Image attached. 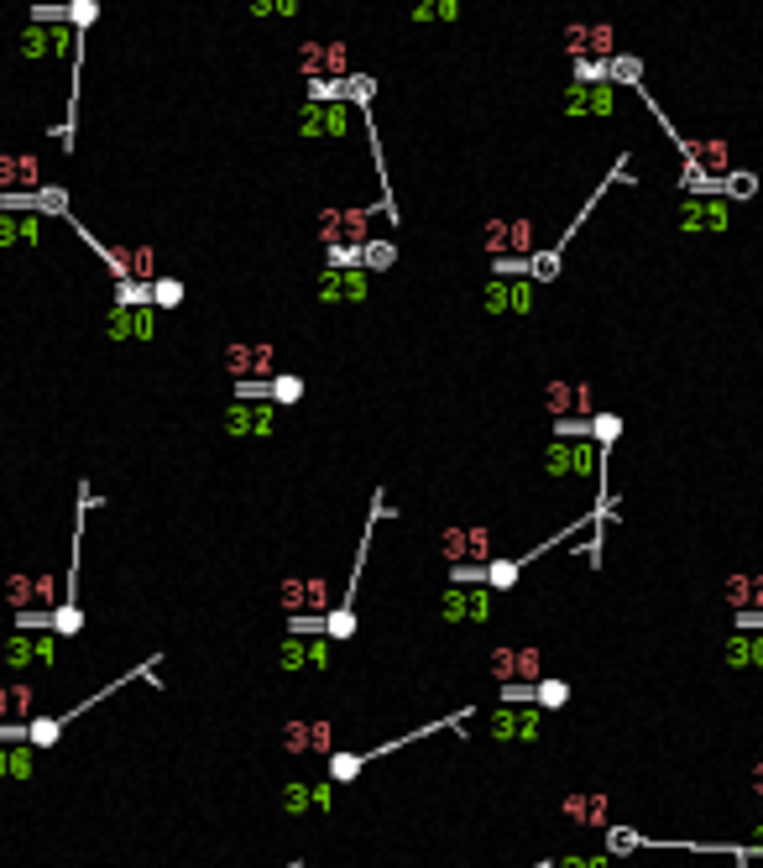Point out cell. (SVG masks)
<instances>
[{"label":"cell","mask_w":763,"mask_h":868,"mask_svg":"<svg viewBox=\"0 0 763 868\" xmlns=\"http://www.w3.org/2000/svg\"><path fill=\"white\" fill-rule=\"evenodd\" d=\"M471 717H476V706H460L455 717H434V722H424V727H413V733H398V738L372 743V748H361V753L335 748V753H330V780H335V785H351L366 764H377V759H387V753H398V748H408V743H424V738H434V733H466Z\"/></svg>","instance_id":"cell-1"},{"label":"cell","mask_w":763,"mask_h":868,"mask_svg":"<svg viewBox=\"0 0 763 868\" xmlns=\"http://www.w3.org/2000/svg\"><path fill=\"white\" fill-rule=\"evenodd\" d=\"M356 121H361V110L351 100H304L293 131L304 136V142H345Z\"/></svg>","instance_id":"cell-2"},{"label":"cell","mask_w":763,"mask_h":868,"mask_svg":"<svg viewBox=\"0 0 763 868\" xmlns=\"http://www.w3.org/2000/svg\"><path fill=\"white\" fill-rule=\"evenodd\" d=\"M372 215H387L382 204L372 210V204H330V210H319V241L330 246H366L372 241Z\"/></svg>","instance_id":"cell-3"},{"label":"cell","mask_w":763,"mask_h":868,"mask_svg":"<svg viewBox=\"0 0 763 868\" xmlns=\"http://www.w3.org/2000/svg\"><path fill=\"white\" fill-rule=\"evenodd\" d=\"M439 623H492L497 618V591L492 586H445L434 602Z\"/></svg>","instance_id":"cell-4"},{"label":"cell","mask_w":763,"mask_h":868,"mask_svg":"<svg viewBox=\"0 0 763 868\" xmlns=\"http://www.w3.org/2000/svg\"><path fill=\"white\" fill-rule=\"evenodd\" d=\"M0 665L6 670H53L58 665V633L42 628V633H21L11 628L6 638H0Z\"/></svg>","instance_id":"cell-5"},{"label":"cell","mask_w":763,"mask_h":868,"mask_svg":"<svg viewBox=\"0 0 763 868\" xmlns=\"http://www.w3.org/2000/svg\"><path fill=\"white\" fill-rule=\"evenodd\" d=\"M439 555H445V565H492L497 560V534L481 529V523H450V529H439Z\"/></svg>","instance_id":"cell-6"},{"label":"cell","mask_w":763,"mask_h":868,"mask_svg":"<svg viewBox=\"0 0 763 868\" xmlns=\"http://www.w3.org/2000/svg\"><path fill=\"white\" fill-rule=\"evenodd\" d=\"M330 576H283L277 581V602H283L288 623L293 618H330Z\"/></svg>","instance_id":"cell-7"},{"label":"cell","mask_w":763,"mask_h":868,"mask_svg":"<svg viewBox=\"0 0 763 868\" xmlns=\"http://www.w3.org/2000/svg\"><path fill=\"white\" fill-rule=\"evenodd\" d=\"M534 304H539L534 278H492L481 288V314H492V319H528Z\"/></svg>","instance_id":"cell-8"},{"label":"cell","mask_w":763,"mask_h":868,"mask_svg":"<svg viewBox=\"0 0 763 868\" xmlns=\"http://www.w3.org/2000/svg\"><path fill=\"white\" fill-rule=\"evenodd\" d=\"M277 419H283V408H277V403H241V398H230V408L220 414V434H225V440H272Z\"/></svg>","instance_id":"cell-9"},{"label":"cell","mask_w":763,"mask_h":868,"mask_svg":"<svg viewBox=\"0 0 763 868\" xmlns=\"http://www.w3.org/2000/svg\"><path fill=\"white\" fill-rule=\"evenodd\" d=\"M727 220H732L727 194H685L680 199V231L685 236H722Z\"/></svg>","instance_id":"cell-10"},{"label":"cell","mask_w":763,"mask_h":868,"mask_svg":"<svg viewBox=\"0 0 763 868\" xmlns=\"http://www.w3.org/2000/svg\"><path fill=\"white\" fill-rule=\"evenodd\" d=\"M544 408H549V419H591V414H601V408H596V387L575 382V377H549L544 382Z\"/></svg>","instance_id":"cell-11"},{"label":"cell","mask_w":763,"mask_h":868,"mask_svg":"<svg viewBox=\"0 0 763 868\" xmlns=\"http://www.w3.org/2000/svg\"><path fill=\"white\" fill-rule=\"evenodd\" d=\"M220 361H225V372L230 377H277L283 367H277V346L272 340H225V351H220Z\"/></svg>","instance_id":"cell-12"},{"label":"cell","mask_w":763,"mask_h":868,"mask_svg":"<svg viewBox=\"0 0 763 868\" xmlns=\"http://www.w3.org/2000/svg\"><path fill=\"white\" fill-rule=\"evenodd\" d=\"M372 267H325L319 272V304H366L372 299Z\"/></svg>","instance_id":"cell-13"},{"label":"cell","mask_w":763,"mask_h":868,"mask_svg":"<svg viewBox=\"0 0 763 868\" xmlns=\"http://www.w3.org/2000/svg\"><path fill=\"white\" fill-rule=\"evenodd\" d=\"M539 727H544V712L539 706H492L487 717V733L492 743H539Z\"/></svg>","instance_id":"cell-14"},{"label":"cell","mask_w":763,"mask_h":868,"mask_svg":"<svg viewBox=\"0 0 763 868\" xmlns=\"http://www.w3.org/2000/svg\"><path fill=\"white\" fill-rule=\"evenodd\" d=\"M283 748L293 753V759H304V753H319V759H330V753H335L340 743H335L330 717H288V727H283Z\"/></svg>","instance_id":"cell-15"},{"label":"cell","mask_w":763,"mask_h":868,"mask_svg":"<svg viewBox=\"0 0 763 868\" xmlns=\"http://www.w3.org/2000/svg\"><path fill=\"white\" fill-rule=\"evenodd\" d=\"M565 53H570V63H581V58L612 63L617 58V32L607 27V21H570V27H565Z\"/></svg>","instance_id":"cell-16"},{"label":"cell","mask_w":763,"mask_h":868,"mask_svg":"<svg viewBox=\"0 0 763 868\" xmlns=\"http://www.w3.org/2000/svg\"><path fill=\"white\" fill-rule=\"evenodd\" d=\"M492 680L497 685H539L544 680V654L539 649H492Z\"/></svg>","instance_id":"cell-17"},{"label":"cell","mask_w":763,"mask_h":868,"mask_svg":"<svg viewBox=\"0 0 763 868\" xmlns=\"http://www.w3.org/2000/svg\"><path fill=\"white\" fill-rule=\"evenodd\" d=\"M277 806H283L288 816H325L335 806V780H288L283 790H277Z\"/></svg>","instance_id":"cell-18"},{"label":"cell","mask_w":763,"mask_h":868,"mask_svg":"<svg viewBox=\"0 0 763 868\" xmlns=\"http://www.w3.org/2000/svg\"><path fill=\"white\" fill-rule=\"evenodd\" d=\"M560 816L570 827H591V832H607L612 827V801L607 790H570L560 801Z\"/></svg>","instance_id":"cell-19"},{"label":"cell","mask_w":763,"mask_h":868,"mask_svg":"<svg viewBox=\"0 0 763 868\" xmlns=\"http://www.w3.org/2000/svg\"><path fill=\"white\" fill-rule=\"evenodd\" d=\"M560 110L565 116H612L617 110V84H565L560 95Z\"/></svg>","instance_id":"cell-20"},{"label":"cell","mask_w":763,"mask_h":868,"mask_svg":"<svg viewBox=\"0 0 763 868\" xmlns=\"http://www.w3.org/2000/svg\"><path fill=\"white\" fill-rule=\"evenodd\" d=\"M32 189H42V157L0 152V194H32Z\"/></svg>","instance_id":"cell-21"},{"label":"cell","mask_w":763,"mask_h":868,"mask_svg":"<svg viewBox=\"0 0 763 868\" xmlns=\"http://www.w3.org/2000/svg\"><path fill=\"white\" fill-rule=\"evenodd\" d=\"M680 142V152H685V163H696L701 173H711V178H727L732 173V163H727V142L722 136H675Z\"/></svg>","instance_id":"cell-22"},{"label":"cell","mask_w":763,"mask_h":868,"mask_svg":"<svg viewBox=\"0 0 763 868\" xmlns=\"http://www.w3.org/2000/svg\"><path fill=\"white\" fill-rule=\"evenodd\" d=\"M32 717H37V685L0 680V727H6V722H32Z\"/></svg>","instance_id":"cell-23"},{"label":"cell","mask_w":763,"mask_h":868,"mask_svg":"<svg viewBox=\"0 0 763 868\" xmlns=\"http://www.w3.org/2000/svg\"><path fill=\"white\" fill-rule=\"evenodd\" d=\"M37 748L32 743H0V785H32Z\"/></svg>","instance_id":"cell-24"},{"label":"cell","mask_w":763,"mask_h":868,"mask_svg":"<svg viewBox=\"0 0 763 868\" xmlns=\"http://www.w3.org/2000/svg\"><path fill=\"white\" fill-rule=\"evenodd\" d=\"M16 58H21V63H48V58H58V37H53V27H42V21H27V27L16 32Z\"/></svg>","instance_id":"cell-25"},{"label":"cell","mask_w":763,"mask_h":868,"mask_svg":"<svg viewBox=\"0 0 763 868\" xmlns=\"http://www.w3.org/2000/svg\"><path fill=\"white\" fill-rule=\"evenodd\" d=\"M37 241H42V215L0 210V251H11V246H37Z\"/></svg>","instance_id":"cell-26"},{"label":"cell","mask_w":763,"mask_h":868,"mask_svg":"<svg viewBox=\"0 0 763 868\" xmlns=\"http://www.w3.org/2000/svg\"><path fill=\"white\" fill-rule=\"evenodd\" d=\"M722 654L727 670H763V633H732Z\"/></svg>","instance_id":"cell-27"},{"label":"cell","mask_w":763,"mask_h":868,"mask_svg":"<svg viewBox=\"0 0 763 868\" xmlns=\"http://www.w3.org/2000/svg\"><path fill=\"white\" fill-rule=\"evenodd\" d=\"M0 602H6L11 612L37 607V576H27V570H6V581H0Z\"/></svg>","instance_id":"cell-28"},{"label":"cell","mask_w":763,"mask_h":868,"mask_svg":"<svg viewBox=\"0 0 763 868\" xmlns=\"http://www.w3.org/2000/svg\"><path fill=\"white\" fill-rule=\"evenodd\" d=\"M408 16L419 21V27H455L460 0H408Z\"/></svg>","instance_id":"cell-29"},{"label":"cell","mask_w":763,"mask_h":868,"mask_svg":"<svg viewBox=\"0 0 763 868\" xmlns=\"http://www.w3.org/2000/svg\"><path fill=\"white\" fill-rule=\"evenodd\" d=\"M727 607L732 612H763V576H727Z\"/></svg>","instance_id":"cell-30"},{"label":"cell","mask_w":763,"mask_h":868,"mask_svg":"<svg viewBox=\"0 0 763 868\" xmlns=\"http://www.w3.org/2000/svg\"><path fill=\"white\" fill-rule=\"evenodd\" d=\"M142 309V304H136ZM131 304H110V314H105V335L121 346V340H136V330H142V314H136Z\"/></svg>","instance_id":"cell-31"},{"label":"cell","mask_w":763,"mask_h":868,"mask_svg":"<svg viewBox=\"0 0 763 868\" xmlns=\"http://www.w3.org/2000/svg\"><path fill=\"white\" fill-rule=\"evenodd\" d=\"M534 706H539V712H565V706H570V680L544 675V680L534 685Z\"/></svg>","instance_id":"cell-32"},{"label":"cell","mask_w":763,"mask_h":868,"mask_svg":"<svg viewBox=\"0 0 763 868\" xmlns=\"http://www.w3.org/2000/svg\"><path fill=\"white\" fill-rule=\"evenodd\" d=\"M277 670H283V675H304V670H309V633H288V638H283Z\"/></svg>","instance_id":"cell-33"},{"label":"cell","mask_w":763,"mask_h":868,"mask_svg":"<svg viewBox=\"0 0 763 868\" xmlns=\"http://www.w3.org/2000/svg\"><path fill=\"white\" fill-rule=\"evenodd\" d=\"M351 42L345 37H325V79H351Z\"/></svg>","instance_id":"cell-34"},{"label":"cell","mask_w":763,"mask_h":868,"mask_svg":"<svg viewBox=\"0 0 763 868\" xmlns=\"http://www.w3.org/2000/svg\"><path fill=\"white\" fill-rule=\"evenodd\" d=\"M32 215H42V220H48V215H74V210H68V194L58 189V184H42L37 194H32Z\"/></svg>","instance_id":"cell-35"},{"label":"cell","mask_w":763,"mask_h":868,"mask_svg":"<svg viewBox=\"0 0 763 868\" xmlns=\"http://www.w3.org/2000/svg\"><path fill=\"white\" fill-rule=\"evenodd\" d=\"M304 393H309V387H304V377H298V372H277V377H272V403H277V408L304 403Z\"/></svg>","instance_id":"cell-36"},{"label":"cell","mask_w":763,"mask_h":868,"mask_svg":"<svg viewBox=\"0 0 763 868\" xmlns=\"http://www.w3.org/2000/svg\"><path fill=\"white\" fill-rule=\"evenodd\" d=\"M298 74H309V79H325V37H309V42H298Z\"/></svg>","instance_id":"cell-37"},{"label":"cell","mask_w":763,"mask_h":868,"mask_svg":"<svg viewBox=\"0 0 763 868\" xmlns=\"http://www.w3.org/2000/svg\"><path fill=\"white\" fill-rule=\"evenodd\" d=\"M607 74H612V84L643 89V58H633V53H617V58L607 63Z\"/></svg>","instance_id":"cell-38"},{"label":"cell","mask_w":763,"mask_h":868,"mask_svg":"<svg viewBox=\"0 0 763 868\" xmlns=\"http://www.w3.org/2000/svg\"><path fill=\"white\" fill-rule=\"evenodd\" d=\"M617 434H622V419L612 414V408H601V414H591V440L601 445L612 455V445H617Z\"/></svg>","instance_id":"cell-39"},{"label":"cell","mask_w":763,"mask_h":868,"mask_svg":"<svg viewBox=\"0 0 763 868\" xmlns=\"http://www.w3.org/2000/svg\"><path fill=\"white\" fill-rule=\"evenodd\" d=\"M528 278H534V283H554V278H560V246L534 251V257H528Z\"/></svg>","instance_id":"cell-40"},{"label":"cell","mask_w":763,"mask_h":868,"mask_svg":"<svg viewBox=\"0 0 763 868\" xmlns=\"http://www.w3.org/2000/svg\"><path fill=\"white\" fill-rule=\"evenodd\" d=\"M392 262H398V246H392V241H366V246H361V267L387 272Z\"/></svg>","instance_id":"cell-41"},{"label":"cell","mask_w":763,"mask_h":868,"mask_svg":"<svg viewBox=\"0 0 763 868\" xmlns=\"http://www.w3.org/2000/svg\"><path fill=\"white\" fill-rule=\"evenodd\" d=\"M722 194H727V199H753V194H758V173L732 168V173H727V184H722Z\"/></svg>","instance_id":"cell-42"},{"label":"cell","mask_w":763,"mask_h":868,"mask_svg":"<svg viewBox=\"0 0 763 868\" xmlns=\"http://www.w3.org/2000/svg\"><path fill=\"white\" fill-rule=\"evenodd\" d=\"M100 21V0H68V27L74 32H89Z\"/></svg>","instance_id":"cell-43"},{"label":"cell","mask_w":763,"mask_h":868,"mask_svg":"<svg viewBox=\"0 0 763 868\" xmlns=\"http://www.w3.org/2000/svg\"><path fill=\"white\" fill-rule=\"evenodd\" d=\"M152 304H157V309H178V304H183V283L163 272V278L152 283Z\"/></svg>","instance_id":"cell-44"},{"label":"cell","mask_w":763,"mask_h":868,"mask_svg":"<svg viewBox=\"0 0 763 868\" xmlns=\"http://www.w3.org/2000/svg\"><path fill=\"white\" fill-rule=\"evenodd\" d=\"M11 628H21V633H42V628H53V612H48V607H27V612H11Z\"/></svg>","instance_id":"cell-45"},{"label":"cell","mask_w":763,"mask_h":868,"mask_svg":"<svg viewBox=\"0 0 763 868\" xmlns=\"http://www.w3.org/2000/svg\"><path fill=\"white\" fill-rule=\"evenodd\" d=\"M612 853H570V858H549V868H612Z\"/></svg>","instance_id":"cell-46"},{"label":"cell","mask_w":763,"mask_h":868,"mask_svg":"<svg viewBox=\"0 0 763 868\" xmlns=\"http://www.w3.org/2000/svg\"><path fill=\"white\" fill-rule=\"evenodd\" d=\"M575 84H612V74H607V63H601V58H581V63H575Z\"/></svg>","instance_id":"cell-47"},{"label":"cell","mask_w":763,"mask_h":868,"mask_svg":"<svg viewBox=\"0 0 763 868\" xmlns=\"http://www.w3.org/2000/svg\"><path fill=\"white\" fill-rule=\"evenodd\" d=\"M330 649H335V638L309 633V670H330Z\"/></svg>","instance_id":"cell-48"},{"label":"cell","mask_w":763,"mask_h":868,"mask_svg":"<svg viewBox=\"0 0 763 868\" xmlns=\"http://www.w3.org/2000/svg\"><path fill=\"white\" fill-rule=\"evenodd\" d=\"M246 11L257 21H272V16H283V0H246Z\"/></svg>","instance_id":"cell-49"},{"label":"cell","mask_w":763,"mask_h":868,"mask_svg":"<svg viewBox=\"0 0 763 868\" xmlns=\"http://www.w3.org/2000/svg\"><path fill=\"white\" fill-rule=\"evenodd\" d=\"M753 790H758V795H763V764H758V769H753Z\"/></svg>","instance_id":"cell-50"},{"label":"cell","mask_w":763,"mask_h":868,"mask_svg":"<svg viewBox=\"0 0 763 868\" xmlns=\"http://www.w3.org/2000/svg\"><path fill=\"white\" fill-rule=\"evenodd\" d=\"M753 848H758V853H763V827H758V832H753Z\"/></svg>","instance_id":"cell-51"},{"label":"cell","mask_w":763,"mask_h":868,"mask_svg":"<svg viewBox=\"0 0 763 868\" xmlns=\"http://www.w3.org/2000/svg\"><path fill=\"white\" fill-rule=\"evenodd\" d=\"M32 6H48V0H32ZM58 6H68V0H58Z\"/></svg>","instance_id":"cell-52"}]
</instances>
